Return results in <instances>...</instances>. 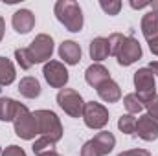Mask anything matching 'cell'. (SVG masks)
<instances>
[{
    "instance_id": "obj_24",
    "label": "cell",
    "mask_w": 158,
    "mask_h": 156,
    "mask_svg": "<svg viewBox=\"0 0 158 156\" xmlns=\"http://www.w3.org/2000/svg\"><path fill=\"white\" fill-rule=\"evenodd\" d=\"M107 40H109V51H110V55H118V51H119V48H121V44H123V40H125V37L121 33H112Z\"/></svg>"
},
{
    "instance_id": "obj_28",
    "label": "cell",
    "mask_w": 158,
    "mask_h": 156,
    "mask_svg": "<svg viewBox=\"0 0 158 156\" xmlns=\"http://www.w3.org/2000/svg\"><path fill=\"white\" fill-rule=\"evenodd\" d=\"M145 107H147V114H149V116H153L158 121V96H155V97L145 105Z\"/></svg>"
},
{
    "instance_id": "obj_14",
    "label": "cell",
    "mask_w": 158,
    "mask_h": 156,
    "mask_svg": "<svg viewBox=\"0 0 158 156\" xmlns=\"http://www.w3.org/2000/svg\"><path fill=\"white\" fill-rule=\"evenodd\" d=\"M85 79H86V83H88L90 86L98 88L101 83H105L107 79H110V74H109V70H107L103 64L96 63V64H90V66L86 68V72H85Z\"/></svg>"
},
{
    "instance_id": "obj_13",
    "label": "cell",
    "mask_w": 158,
    "mask_h": 156,
    "mask_svg": "<svg viewBox=\"0 0 158 156\" xmlns=\"http://www.w3.org/2000/svg\"><path fill=\"white\" fill-rule=\"evenodd\" d=\"M98 96L105 101V103H116L121 99V88H119V84L116 81H112V79H107L105 83H101L98 88Z\"/></svg>"
},
{
    "instance_id": "obj_11",
    "label": "cell",
    "mask_w": 158,
    "mask_h": 156,
    "mask_svg": "<svg viewBox=\"0 0 158 156\" xmlns=\"http://www.w3.org/2000/svg\"><path fill=\"white\" fill-rule=\"evenodd\" d=\"M134 134L142 138L143 142H155L158 138V121L149 114H143L136 119V129Z\"/></svg>"
},
{
    "instance_id": "obj_16",
    "label": "cell",
    "mask_w": 158,
    "mask_h": 156,
    "mask_svg": "<svg viewBox=\"0 0 158 156\" xmlns=\"http://www.w3.org/2000/svg\"><path fill=\"white\" fill-rule=\"evenodd\" d=\"M19 92H20V96H24L28 99H35L40 96V83L31 76L22 77L19 83Z\"/></svg>"
},
{
    "instance_id": "obj_2",
    "label": "cell",
    "mask_w": 158,
    "mask_h": 156,
    "mask_svg": "<svg viewBox=\"0 0 158 156\" xmlns=\"http://www.w3.org/2000/svg\"><path fill=\"white\" fill-rule=\"evenodd\" d=\"M33 116L37 119V129H39V136L52 140L53 143H57L63 138V125L61 119L57 117L55 112L52 110H35Z\"/></svg>"
},
{
    "instance_id": "obj_32",
    "label": "cell",
    "mask_w": 158,
    "mask_h": 156,
    "mask_svg": "<svg viewBox=\"0 0 158 156\" xmlns=\"http://www.w3.org/2000/svg\"><path fill=\"white\" fill-rule=\"evenodd\" d=\"M37 156H61L57 151H53V149H50V151H44V153H40V154Z\"/></svg>"
},
{
    "instance_id": "obj_9",
    "label": "cell",
    "mask_w": 158,
    "mask_h": 156,
    "mask_svg": "<svg viewBox=\"0 0 158 156\" xmlns=\"http://www.w3.org/2000/svg\"><path fill=\"white\" fill-rule=\"evenodd\" d=\"M42 74L46 83L52 86V88H64L66 83H68V70L63 63L59 61H48L42 68Z\"/></svg>"
},
{
    "instance_id": "obj_22",
    "label": "cell",
    "mask_w": 158,
    "mask_h": 156,
    "mask_svg": "<svg viewBox=\"0 0 158 156\" xmlns=\"http://www.w3.org/2000/svg\"><path fill=\"white\" fill-rule=\"evenodd\" d=\"M123 105H125V109L129 110V114H138V112L143 110V103L140 101V97H138L136 94H127V96L123 97Z\"/></svg>"
},
{
    "instance_id": "obj_10",
    "label": "cell",
    "mask_w": 158,
    "mask_h": 156,
    "mask_svg": "<svg viewBox=\"0 0 158 156\" xmlns=\"http://www.w3.org/2000/svg\"><path fill=\"white\" fill-rule=\"evenodd\" d=\"M116 57H118V63L121 66L134 64L136 61L142 59V46H140V42L134 37H125V40H123V44H121V48H119Z\"/></svg>"
},
{
    "instance_id": "obj_33",
    "label": "cell",
    "mask_w": 158,
    "mask_h": 156,
    "mask_svg": "<svg viewBox=\"0 0 158 156\" xmlns=\"http://www.w3.org/2000/svg\"><path fill=\"white\" fill-rule=\"evenodd\" d=\"M149 70L153 72V76H158V61H155V63L149 64Z\"/></svg>"
},
{
    "instance_id": "obj_21",
    "label": "cell",
    "mask_w": 158,
    "mask_h": 156,
    "mask_svg": "<svg viewBox=\"0 0 158 156\" xmlns=\"http://www.w3.org/2000/svg\"><path fill=\"white\" fill-rule=\"evenodd\" d=\"M15 59H17V63L20 64L22 70H30L35 64L33 59H31V55H30V50L28 48H17L15 50Z\"/></svg>"
},
{
    "instance_id": "obj_19",
    "label": "cell",
    "mask_w": 158,
    "mask_h": 156,
    "mask_svg": "<svg viewBox=\"0 0 158 156\" xmlns=\"http://www.w3.org/2000/svg\"><path fill=\"white\" fill-rule=\"evenodd\" d=\"M19 110V103L11 97H0V121H13Z\"/></svg>"
},
{
    "instance_id": "obj_17",
    "label": "cell",
    "mask_w": 158,
    "mask_h": 156,
    "mask_svg": "<svg viewBox=\"0 0 158 156\" xmlns=\"http://www.w3.org/2000/svg\"><path fill=\"white\" fill-rule=\"evenodd\" d=\"M109 55H110V51H109V40L105 39V37H96L90 42V57L96 63L105 61Z\"/></svg>"
},
{
    "instance_id": "obj_29",
    "label": "cell",
    "mask_w": 158,
    "mask_h": 156,
    "mask_svg": "<svg viewBox=\"0 0 158 156\" xmlns=\"http://www.w3.org/2000/svg\"><path fill=\"white\" fill-rule=\"evenodd\" d=\"M118 156H151V153L145 151V149H131V151H123V153H119Z\"/></svg>"
},
{
    "instance_id": "obj_3",
    "label": "cell",
    "mask_w": 158,
    "mask_h": 156,
    "mask_svg": "<svg viewBox=\"0 0 158 156\" xmlns=\"http://www.w3.org/2000/svg\"><path fill=\"white\" fill-rule=\"evenodd\" d=\"M13 127H15V134L22 140H33L35 136H39L37 119L33 116V112H30L28 107L22 103H19V110L13 119Z\"/></svg>"
},
{
    "instance_id": "obj_23",
    "label": "cell",
    "mask_w": 158,
    "mask_h": 156,
    "mask_svg": "<svg viewBox=\"0 0 158 156\" xmlns=\"http://www.w3.org/2000/svg\"><path fill=\"white\" fill-rule=\"evenodd\" d=\"M118 129L123 134H134V129H136V117L132 114H123L118 119Z\"/></svg>"
},
{
    "instance_id": "obj_4",
    "label": "cell",
    "mask_w": 158,
    "mask_h": 156,
    "mask_svg": "<svg viewBox=\"0 0 158 156\" xmlns=\"http://www.w3.org/2000/svg\"><path fill=\"white\" fill-rule=\"evenodd\" d=\"M116 145V138L112 132L103 130L98 132L92 140H88L81 147V156H107Z\"/></svg>"
},
{
    "instance_id": "obj_26",
    "label": "cell",
    "mask_w": 158,
    "mask_h": 156,
    "mask_svg": "<svg viewBox=\"0 0 158 156\" xmlns=\"http://www.w3.org/2000/svg\"><path fill=\"white\" fill-rule=\"evenodd\" d=\"M99 6H101V9L107 13V15H118L119 9H121V2L119 0H101L99 2Z\"/></svg>"
},
{
    "instance_id": "obj_15",
    "label": "cell",
    "mask_w": 158,
    "mask_h": 156,
    "mask_svg": "<svg viewBox=\"0 0 158 156\" xmlns=\"http://www.w3.org/2000/svg\"><path fill=\"white\" fill-rule=\"evenodd\" d=\"M59 57L66 64H77L81 61V46L74 40H64L59 46Z\"/></svg>"
},
{
    "instance_id": "obj_30",
    "label": "cell",
    "mask_w": 158,
    "mask_h": 156,
    "mask_svg": "<svg viewBox=\"0 0 158 156\" xmlns=\"http://www.w3.org/2000/svg\"><path fill=\"white\" fill-rule=\"evenodd\" d=\"M149 50L155 53V55H158V37L153 40H149Z\"/></svg>"
},
{
    "instance_id": "obj_12",
    "label": "cell",
    "mask_w": 158,
    "mask_h": 156,
    "mask_svg": "<svg viewBox=\"0 0 158 156\" xmlns=\"http://www.w3.org/2000/svg\"><path fill=\"white\" fill-rule=\"evenodd\" d=\"M11 24L15 28L17 33H30L35 26V15L30 11V9H19L13 13V18H11Z\"/></svg>"
},
{
    "instance_id": "obj_35",
    "label": "cell",
    "mask_w": 158,
    "mask_h": 156,
    "mask_svg": "<svg viewBox=\"0 0 158 156\" xmlns=\"http://www.w3.org/2000/svg\"><path fill=\"white\" fill-rule=\"evenodd\" d=\"M4 31H6V24H4V18L0 17V40L4 37Z\"/></svg>"
},
{
    "instance_id": "obj_8",
    "label": "cell",
    "mask_w": 158,
    "mask_h": 156,
    "mask_svg": "<svg viewBox=\"0 0 158 156\" xmlns=\"http://www.w3.org/2000/svg\"><path fill=\"white\" fill-rule=\"evenodd\" d=\"M28 50H30V55H31L35 64L46 63V61L52 59V53H53V39L50 35H46V33H40L31 40Z\"/></svg>"
},
{
    "instance_id": "obj_6",
    "label": "cell",
    "mask_w": 158,
    "mask_h": 156,
    "mask_svg": "<svg viewBox=\"0 0 158 156\" xmlns=\"http://www.w3.org/2000/svg\"><path fill=\"white\" fill-rule=\"evenodd\" d=\"M57 103H59V107L70 117L83 116L85 101H83V97H81V94H79L77 90H74V88H63V90H59Z\"/></svg>"
},
{
    "instance_id": "obj_5",
    "label": "cell",
    "mask_w": 158,
    "mask_h": 156,
    "mask_svg": "<svg viewBox=\"0 0 158 156\" xmlns=\"http://www.w3.org/2000/svg\"><path fill=\"white\" fill-rule=\"evenodd\" d=\"M134 88L136 96L143 103V107L156 96V84H155V76L149 68H140L134 72Z\"/></svg>"
},
{
    "instance_id": "obj_34",
    "label": "cell",
    "mask_w": 158,
    "mask_h": 156,
    "mask_svg": "<svg viewBox=\"0 0 158 156\" xmlns=\"http://www.w3.org/2000/svg\"><path fill=\"white\" fill-rule=\"evenodd\" d=\"M149 7L153 9V13H156V15H158V0H153V2H149Z\"/></svg>"
},
{
    "instance_id": "obj_1",
    "label": "cell",
    "mask_w": 158,
    "mask_h": 156,
    "mask_svg": "<svg viewBox=\"0 0 158 156\" xmlns=\"http://www.w3.org/2000/svg\"><path fill=\"white\" fill-rule=\"evenodd\" d=\"M55 17L57 20L72 33H77L83 30V11L77 2L74 0H59L55 4Z\"/></svg>"
},
{
    "instance_id": "obj_27",
    "label": "cell",
    "mask_w": 158,
    "mask_h": 156,
    "mask_svg": "<svg viewBox=\"0 0 158 156\" xmlns=\"http://www.w3.org/2000/svg\"><path fill=\"white\" fill-rule=\"evenodd\" d=\"M2 156H26V151L19 145H9L2 151Z\"/></svg>"
},
{
    "instance_id": "obj_18",
    "label": "cell",
    "mask_w": 158,
    "mask_h": 156,
    "mask_svg": "<svg viewBox=\"0 0 158 156\" xmlns=\"http://www.w3.org/2000/svg\"><path fill=\"white\" fill-rule=\"evenodd\" d=\"M142 33L147 40H153L158 37V15L156 13H147L142 18Z\"/></svg>"
},
{
    "instance_id": "obj_7",
    "label": "cell",
    "mask_w": 158,
    "mask_h": 156,
    "mask_svg": "<svg viewBox=\"0 0 158 156\" xmlns=\"http://www.w3.org/2000/svg\"><path fill=\"white\" fill-rule=\"evenodd\" d=\"M83 121L88 129H103L109 123V110L96 101H88L83 107Z\"/></svg>"
},
{
    "instance_id": "obj_20",
    "label": "cell",
    "mask_w": 158,
    "mask_h": 156,
    "mask_svg": "<svg viewBox=\"0 0 158 156\" xmlns=\"http://www.w3.org/2000/svg\"><path fill=\"white\" fill-rule=\"evenodd\" d=\"M17 77L15 74V66L7 57H0V86H7L11 84Z\"/></svg>"
},
{
    "instance_id": "obj_31",
    "label": "cell",
    "mask_w": 158,
    "mask_h": 156,
    "mask_svg": "<svg viewBox=\"0 0 158 156\" xmlns=\"http://www.w3.org/2000/svg\"><path fill=\"white\" fill-rule=\"evenodd\" d=\"M149 6V2H134V0H131V7H134V9H142V7H147Z\"/></svg>"
},
{
    "instance_id": "obj_25",
    "label": "cell",
    "mask_w": 158,
    "mask_h": 156,
    "mask_svg": "<svg viewBox=\"0 0 158 156\" xmlns=\"http://www.w3.org/2000/svg\"><path fill=\"white\" fill-rule=\"evenodd\" d=\"M53 145H55V143H53L52 140L39 136V138L35 140V143H33V147H31V149H33V153H35V154H40V153H44V151H50Z\"/></svg>"
}]
</instances>
